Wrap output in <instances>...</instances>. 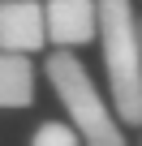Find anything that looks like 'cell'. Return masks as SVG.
I'll return each mask as SVG.
<instances>
[{"mask_svg": "<svg viewBox=\"0 0 142 146\" xmlns=\"http://www.w3.org/2000/svg\"><path fill=\"white\" fill-rule=\"evenodd\" d=\"M43 73H47L56 99L65 103L69 120H73V129L82 137V146H129L125 142V129H121V120L112 112V103L99 95L91 69L69 52V47L52 52L47 64H43Z\"/></svg>", "mask_w": 142, "mask_h": 146, "instance_id": "obj_2", "label": "cell"}, {"mask_svg": "<svg viewBox=\"0 0 142 146\" xmlns=\"http://www.w3.org/2000/svg\"><path fill=\"white\" fill-rule=\"evenodd\" d=\"M47 43L39 0H0V52H39Z\"/></svg>", "mask_w": 142, "mask_h": 146, "instance_id": "obj_4", "label": "cell"}, {"mask_svg": "<svg viewBox=\"0 0 142 146\" xmlns=\"http://www.w3.org/2000/svg\"><path fill=\"white\" fill-rule=\"evenodd\" d=\"M99 43L116 120L142 125V43H138V13L129 0H99Z\"/></svg>", "mask_w": 142, "mask_h": 146, "instance_id": "obj_1", "label": "cell"}, {"mask_svg": "<svg viewBox=\"0 0 142 146\" xmlns=\"http://www.w3.org/2000/svg\"><path fill=\"white\" fill-rule=\"evenodd\" d=\"M138 43H142V17H138Z\"/></svg>", "mask_w": 142, "mask_h": 146, "instance_id": "obj_7", "label": "cell"}, {"mask_svg": "<svg viewBox=\"0 0 142 146\" xmlns=\"http://www.w3.org/2000/svg\"><path fill=\"white\" fill-rule=\"evenodd\" d=\"M35 103V64L22 52H0V108Z\"/></svg>", "mask_w": 142, "mask_h": 146, "instance_id": "obj_5", "label": "cell"}, {"mask_svg": "<svg viewBox=\"0 0 142 146\" xmlns=\"http://www.w3.org/2000/svg\"><path fill=\"white\" fill-rule=\"evenodd\" d=\"M43 26L52 47H86L91 39H99V0H47Z\"/></svg>", "mask_w": 142, "mask_h": 146, "instance_id": "obj_3", "label": "cell"}, {"mask_svg": "<svg viewBox=\"0 0 142 146\" xmlns=\"http://www.w3.org/2000/svg\"><path fill=\"white\" fill-rule=\"evenodd\" d=\"M30 146H82L78 129L73 125H60V120H43L30 137Z\"/></svg>", "mask_w": 142, "mask_h": 146, "instance_id": "obj_6", "label": "cell"}]
</instances>
